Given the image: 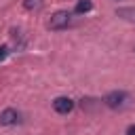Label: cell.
I'll return each mask as SVG.
<instances>
[{"mask_svg":"<svg viewBox=\"0 0 135 135\" xmlns=\"http://www.w3.org/2000/svg\"><path fill=\"white\" fill-rule=\"evenodd\" d=\"M70 21H72V15H70L68 11H57V13H53L51 19H49V30H53V32L65 30V27L70 25Z\"/></svg>","mask_w":135,"mask_h":135,"instance_id":"cell-1","label":"cell"},{"mask_svg":"<svg viewBox=\"0 0 135 135\" xmlns=\"http://www.w3.org/2000/svg\"><path fill=\"white\" fill-rule=\"evenodd\" d=\"M124 101H127V93H124V91H110V93L103 97V105H108L110 110L122 108Z\"/></svg>","mask_w":135,"mask_h":135,"instance_id":"cell-2","label":"cell"},{"mask_svg":"<svg viewBox=\"0 0 135 135\" xmlns=\"http://www.w3.org/2000/svg\"><path fill=\"white\" fill-rule=\"evenodd\" d=\"M53 110H55L57 114H70V112L74 110V101H72L70 97H57V99L53 101Z\"/></svg>","mask_w":135,"mask_h":135,"instance_id":"cell-3","label":"cell"},{"mask_svg":"<svg viewBox=\"0 0 135 135\" xmlns=\"http://www.w3.org/2000/svg\"><path fill=\"white\" fill-rule=\"evenodd\" d=\"M19 112L15 110V108H6V110H2L0 112V124H4V127H8V124H17L19 122Z\"/></svg>","mask_w":135,"mask_h":135,"instance_id":"cell-4","label":"cell"},{"mask_svg":"<svg viewBox=\"0 0 135 135\" xmlns=\"http://www.w3.org/2000/svg\"><path fill=\"white\" fill-rule=\"evenodd\" d=\"M116 17H120V19H124V21H133V23H135V6L116 8Z\"/></svg>","mask_w":135,"mask_h":135,"instance_id":"cell-5","label":"cell"},{"mask_svg":"<svg viewBox=\"0 0 135 135\" xmlns=\"http://www.w3.org/2000/svg\"><path fill=\"white\" fill-rule=\"evenodd\" d=\"M91 8H93V2H91V0H78V2H76V6H74V13L84 15V13H89Z\"/></svg>","mask_w":135,"mask_h":135,"instance_id":"cell-6","label":"cell"},{"mask_svg":"<svg viewBox=\"0 0 135 135\" xmlns=\"http://www.w3.org/2000/svg\"><path fill=\"white\" fill-rule=\"evenodd\" d=\"M23 6L27 11H40L42 8V0H23Z\"/></svg>","mask_w":135,"mask_h":135,"instance_id":"cell-7","label":"cell"},{"mask_svg":"<svg viewBox=\"0 0 135 135\" xmlns=\"http://www.w3.org/2000/svg\"><path fill=\"white\" fill-rule=\"evenodd\" d=\"M6 55H8V46H0V61H2Z\"/></svg>","mask_w":135,"mask_h":135,"instance_id":"cell-8","label":"cell"},{"mask_svg":"<svg viewBox=\"0 0 135 135\" xmlns=\"http://www.w3.org/2000/svg\"><path fill=\"white\" fill-rule=\"evenodd\" d=\"M127 135H135V124H131V127H127Z\"/></svg>","mask_w":135,"mask_h":135,"instance_id":"cell-9","label":"cell"}]
</instances>
